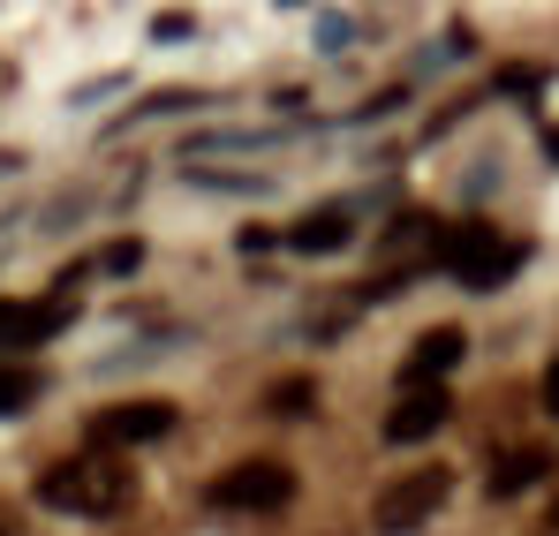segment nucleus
<instances>
[{"label": "nucleus", "mask_w": 559, "mask_h": 536, "mask_svg": "<svg viewBox=\"0 0 559 536\" xmlns=\"http://www.w3.org/2000/svg\"><path fill=\"white\" fill-rule=\"evenodd\" d=\"M287 499H295V468L287 461H235L212 484V507H227V514H280Z\"/></svg>", "instance_id": "obj_3"}, {"label": "nucleus", "mask_w": 559, "mask_h": 536, "mask_svg": "<svg viewBox=\"0 0 559 536\" xmlns=\"http://www.w3.org/2000/svg\"><path fill=\"white\" fill-rule=\"evenodd\" d=\"M76 318V302L61 295H31V302H0V348H38Z\"/></svg>", "instance_id": "obj_6"}, {"label": "nucleus", "mask_w": 559, "mask_h": 536, "mask_svg": "<svg viewBox=\"0 0 559 536\" xmlns=\"http://www.w3.org/2000/svg\"><path fill=\"white\" fill-rule=\"evenodd\" d=\"M310 401H318V393H310V385H280V393H273V408H280V416H302V408H310Z\"/></svg>", "instance_id": "obj_14"}, {"label": "nucleus", "mask_w": 559, "mask_h": 536, "mask_svg": "<svg viewBox=\"0 0 559 536\" xmlns=\"http://www.w3.org/2000/svg\"><path fill=\"white\" fill-rule=\"evenodd\" d=\"M522 258H530V242H514L499 227H454L447 250H439V265L454 272L462 287H507L522 272Z\"/></svg>", "instance_id": "obj_2"}, {"label": "nucleus", "mask_w": 559, "mask_h": 536, "mask_svg": "<svg viewBox=\"0 0 559 536\" xmlns=\"http://www.w3.org/2000/svg\"><path fill=\"white\" fill-rule=\"evenodd\" d=\"M197 189H265V175H227V167H197Z\"/></svg>", "instance_id": "obj_12"}, {"label": "nucleus", "mask_w": 559, "mask_h": 536, "mask_svg": "<svg viewBox=\"0 0 559 536\" xmlns=\"http://www.w3.org/2000/svg\"><path fill=\"white\" fill-rule=\"evenodd\" d=\"M552 529H559V507H552Z\"/></svg>", "instance_id": "obj_18"}, {"label": "nucleus", "mask_w": 559, "mask_h": 536, "mask_svg": "<svg viewBox=\"0 0 559 536\" xmlns=\"http://www.w3.org/2000/svg\"><path fill=\"white\" fill-rule=\"evenodd\" d=\"M545 476H552V453L545 446L499 453V461H491V499H514V491H530V484H545Z\"/></svg>", "instance_id": "obj_10"}, {"label": "nucleus", "mask_w": 559, "mask_h": 536, "mask_svg": "<svg viewBox=\"0 0 559 536\" xmlns=\"http://www.w3.org/2000/svg\"><path fill=\"white\" fill-rule=\"evenodd\" d=\"M175 431V401H121V408H98L92 439L98 446H152Z\"/></svg>", "instance_id": "obj_5"}, {"label": "nucleus", "mask_w": 559, "mask_h": 536, "mask_svg": "<svg viewBox=\"0 0 559 536\" xmlns=\"http://www.w3.org/2000/svg\"><path fill=\"white\" fill-rule=\"evenodd\" d=\"M545 152H552V159H559V129H552V136H545Z\"/></svg>", "instance_id": "obj_17"}, {"label": "nucleus", "mask_w": 559, "mask_h": 536, "mask_svg": "<svg viewBox=\"0 0 559 536\" xmlns=\"http://www.w3.org/2000/svg\"><path fill=\"white\" fill-rule=\"evenodd\" d=\"M280 242H287V250H302V258H333V250H348V242H356V204H310Z\"/></svg>", "instance_id": "obj_7"}, {"label": "nucleus", "mask_w": 559, "mask_h": 536, "mask_svg": "<svg viewBox=\"0 0 559 536\" xmlns=\"http://www.w3.org/2000/svg\"><path fill=\"white\" fill-rule=\"evenodd\" d=\"M545 408L559 416V356H552V370H545Z\"/></svg>", "instance_id": "obj_16"}, {"label": "nucleus", "mask_w": 559, "mask_h": 536, "mask_svg": "<svg viewBox=\"0 0 559 536\" xmlns=\"http://www.w3.org/2000/svg\"><path fill=\"white\" fill-rule=\"evenodd\" d=\"M447 416H454V401H447L439 385H408V401L385 416V439H393V446H424L431 431H447Z\"/></svg>", "instance_id": "obj_8"}, {"label": "nucleus", "mask_w": 559, "mask_h": 536, "mask_svg": "<svg viewBox=\"0 0 559 536\" xmlns=\"http://www.w3.org/2000/svg\"><path fill=\"white\" fill-rule=\"evenodd\" d=\"M136 265H144V242H136V235H129V242H114V250L98 258V272H136Z\"/></svg>", "instance_id": "obj_13"}, {"label": "nucleus", "mask_w": 559, "mask_h": 536, "mask_svg": "<svg viewBox=\"0 0 559 536\" xmlns=\"http://www.w3.org/2000/svg\"><path fill=\"white\" fill-rule=\"evenodd\" d=\"M38 401V370L31 362H0V416H23Z\"/></svg>", "instance_id": "obj_11"}, {"label": "nucleus", "mask_w": 559, "mask_h": 536, "mask_svg": "<svg viewBox=\"0 0 559 536\" xmlns=\"http://www.w3.org/2000/svg\"><path fill=\"white\" fill-rule=\"evenodd\" d=\"M235 242H242V250H280V235H273V227H242Z\"/></svg>", "instance_id": "obj_15"}, {"label": "nucleus", "mask_w": 559, "mask_h": 536, "mask_svg": "<svg viewBox=\"0 0 559 536\" xmlns=\"http://www.w3.org/2000/svg\"><path fill=\"white\" fill-rule=\"evenodd\" d=\"M462 356H468V333H462V325H431V333L408 348L401 378H408V385H431V378H447V370H454Z\"/></svg>", "instance_id": "obj_9"}, {"label": "nucleus", "mask_w": 559, "mask_h": 536, "mask_svg": "<svg viewBox=\"0 0 559 536\" xmlns=\"http://www.w3.org/2000/svg\"><path fill=\"white\" fill-rule=\"evenodd\" d=\"M129 468L121 461H106V453H76V461H53L46 476H38V499L53 507V514H84V522H106V514H121L129 507Z\"/></svg>", "instance_id": "obj_1"}, {"label": "nucleus", "mask_w": 559, "mask_h": 536, "mask_svg": "<svg viewBox=\"0 0 559 536\" xmlns=\"http://www.w3.org/2000/svg\"><path fill=\"white\" fill-rule=\"evenodd\" d=\"M439 507H447V468H416V476H401V484L378 491V529L408 536V529H424Z\"/></svg>", "instance_id": "obj_4"}]
</instances>
